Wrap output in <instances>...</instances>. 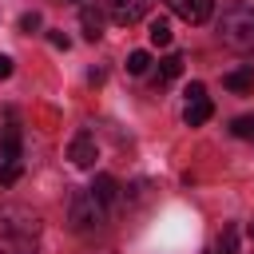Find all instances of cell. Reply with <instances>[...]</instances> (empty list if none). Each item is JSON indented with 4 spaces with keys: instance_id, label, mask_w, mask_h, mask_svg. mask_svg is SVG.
<instances>
[{
    "instance_id": "1",
    "label": "cell",
    "mask_w": 254,
    "mask_h": 254,
    "mask_svg": "<svg viewBox=\"0 0 254 254\" xmlns=\"http://www.w3.org/2000/svg\"><path fill=\"white\" fill-rule=\"evenodd\" d=\"M40 242V214L28 206H0V254H36Z\"/></svg>"
},
{
    "instance_id": "20",
    "label": "cell",
    "mask_w": 254,
    "mask_h": 254,
    "mask_svg": "<svg viewBox=\"0 0 254 254\" xmlns=\"http://www.w3.org/2000/svg\"><path fill=\"white\" fill-rule=\"evenodd\" d=\"M8 75H12V60H8V56H0V79H8Z\"/></svg>"
},
{
    "instance_id": "2",
    "label": "cell",
    "mask_w": 254,
    "mask_h": 254,
    "mask_svg": "<svg viewBox=\"0 0 254 254\" xmlns=\"http://www.w3.org/2000/svg\"><path fill=\"white\" fill-rule=\"evenodd\" d=\"M218 40L230 52H254V8L250 4H230L218 16Z\"/></svg>"
},
{
    "instance_id": "21",
    "label": "cell",
    "mask_w": 254,
    "mask_h": 254,
    "mask_svg": "<svg viewBox=\"0 0 254 254\" xmlns=\"http://www.w3.org/2000/svg\"><path fill=\"white\" fill-rule=\"evenodd\" d=\"M67 4H79V8H83V4H87V0H67Z\"/></svg>"
},
{
    "instance_id": "14",
    "label": "cell",
    "mask_w": 254,
    "mask_h": 254,
    "mask_svg": "<svg viewBox=\"0 0 254 254\" xmlns=\"http://www.w3.org/2000/svg\"><path fill=\"white\" fill-rule=\"evenodd\" d=\"M230 135H234V139H254V115H238V119L230 123Z\"/></svg>"
},
{
    "instance_id": "23",
    "label": "cell",
    "mask_w": 254,
    "mask_h": 254,
    "mask_svg": "<svg viewBox=\"0 0 254 254\" xmlns=\"http://www.w3.org/2000/svg\"><path fill=\"white\" fill-rule=\"evenodd\" d=\"M214 254H222V250H214Z\"/></svg>"
},
{
    "instance_id": "3",
    "label": "cell",
    "mask_w": 254,
    "mask_h": 254,
    "mask_svg": "<svg viewBox=\"0 0 254 254\" xmlns=\"http://www.w3.org/2000/svg\"><path fill=\"white\" fill-rule=\"evenodd\" d=\"M103 222H107V206L95 198V190L91 187L75 190L71 202H67V226L75 234H95V230H103Z\"/></svg>"
},
{
    "instance_id": "22",
    "label": "cell",
    "mask_w": 254,
    "mask_h": 254,
    "mask_svg": "<svg viewBox=\"0 0 254 254\" xmlns=\"http://www.w3.org/2000/svg\"><path fill=\"white\" fill-rule=\"evenodd\" d=\"M250 238H254V222H250Z\"/></svg>"
},
{
    "instance_id": "17",
    "label": "cell",
    "mask_w": 254,
    "mask_h": 254,
    "mask_svg": "<svg viewBox=\"0 0 254 254\" xmlns=\"http://www.w3.org/2000/svg\"><path fill=\"white\" fill-rule=\"evenodd\" d=\"M40 24H44V20H40V12H24V16H20V32H28V36H32Z\"/></svg>"
},
{
    "instance_id": "11",
    "label": "cell",
    "mask_w": 254,
    "mask_h": 254,
    "mask_svg": "<svg viewBox=\"0 0 254 254\" xmlns=\"http://www.w3.org/2000/svg\"><path fill=\"white\" fill-rule=\"evenodd\" d=\"M91 190H95V198H99L103 206H115V198H119V183H115L111 175H95Z\"/></svg>"
},
{
    "instance_id": "12",
    "label": "cell",
    "mask_w": 254,
    "mask_h": 254,
    "mask_svg": "<svg viewBox=\"0 0 254 254\" xmlns=\"http://www.w3.org/2000/svg\"><path fill=\"white\" fill-rule=\"evenodd\" d=\"M179 75H183V56H175V52H171V56H163V60H159V83L179 79Z\"/></svg>"
},
{
    "instance_id": "9",
    "label": "cell",
    "mask_w": 254,
    "mask_h": 254,
    "mask_svg": "<svg viewBox=\"0 0 254 254\" xmlns=\"http://www.w3.org/2000/svg\"><path fill=\"white\" fill-rule=\"evenodd\" d=\"M210 115H214V107H210V99H206V95H202V99H187V111H183L187 127H202Z\"/></svg>"
},
{
    "instance_id": "6",
    "label": "cell",
    "mask_w": 254,
    "mask_h": 254,
    "mask_svg": "<svg viewBox=\"0 0 254 254\" xmlns=\"http://www.w3.org/2000/svg\"><path fill=\"white\" fill-rule=\"evenodd\" d=\"M67 159H71L75 167H95V159H99V151H95V139H91L87 131H79V135L71 139V147H67Z\"/></svg>"
},
{
    "instance_id": "8",
    "label": "cell",
    "mask_w": 254,
    "mask_h": 254,
    "mask_svg": "<svg viewBox=\"0 0 254 254\" xmlns=\"http://www.w3.org/2000/svg\"><path fill=\"white\" fill-rule=\"evenodd\" d=\"M222 83H226L234 95H250V91H254V67H234V71L222 75Z\"/></svg>"
},
{
    "instance_id": "7",
    "label": "cell",
    "mask_w": 254,
    "mask_h": 254,
    "mask_svg": "<svg viewBox=\"0 0 254 254\" xmlns=\"http://www.w3.org/2000/svg\"><path fill=\"white\" fill-rule=\"evenodd\" d=\"M79 28H83V36L95 44V40L103 36V12H99L95 4H83V8H79Z\"/></svg>"
},
{
    "instance_id": "16",
    "label": "cell",
    "mask_w": 254,
    "mask_h": 254,
    "mask_svg": "<svg viewBox=\"0 0 254 254\" xmlns=\"http://www.w3.org/2000/svg\"><path fill=\"white\" fill-rule=\"evenodd\" d=\"M147 64H151V56H147V52H131V56H127V71H131V75H143V71H147Z\"/></svg>"
},
{
    "instance_id": "15",
    "label": "cell",
    "mask_w": 254,
    "mask_h": 254,
    "mask_svg": "<svg viewBox=\"0 0 254 254\" xmlns=\"http://www.w3.org/2000/svg\"><path fill=\"white\" fill-rule=\"evenodd\" d=\"M20 175H24V167H20V163H0V187L20 183Z\"/></svg>"
},
{
    "instance_id": "10",
    "label": "cell",
    "mask_w": 254,
    "mask_h": 254,
    "mask_svg": "<svg viewBox=\"0 0 254 254\" xmlns=\"http://www.w3.org/2000/svg\"><path fill=\"white\" fill-rule=\"evenodd\" d=\"M0 163H20V127H8L0 135Z\"/></svg>"
},
{
    "instance_id": "18",
    "label": "cell",
    "mask_w": 254,
    "mask_h": 254,
    "mask_svg": "<svg viewBox=\"0 0 254 254\" xmlns=\"http://www.w3.org/2000/svg\"><path fill=\"white\" fill-rule=\"evenodd\" d=\"M48 40H52V48H64V52L71 48V40H67L64 32H48Z\"/></svg>"
},
{
    "instance_id": "4",
    "label": "cell",
    "mask_w": 254,
    "mask_h": 254,
    "mask_svg": "<svg viewBox=\"0 0 254 254\" xmlns=\"http://www.w3.org/2000/svg\"><path fill=\"white\" fill-rule=\"evenodd\" d=\"M151 4L155 0H107V16H111V24L131 28V24H139L151 12Z\"/></svg>"
},
{
    "instance_id": "13",
    "label": "cell",
    "mask_w": 254,
    "mask_h": 254,
    "mask_svg": "<svg viewBox=\"0 0 254 254\" xmlns=\"http://www.w3.org/2000/svg\"><path fill=\"white\" fill-rule=\"evenodd\" d=\"M147 36H151V44H155V48H167V44H171V24H167L163 16H155V20H151V28H147Z\"/></svg>"
},
{
    "instance_id": "19",
    "label": "cell",
    "mask_w": 254,
    "mask_h": 254,
    "mask_svg": "<svg viewBox=\"0 0 254 254\" xmlns=\"http://www.w3.org/2000/svg\"><path fill=\"white\" fill-rule=\"evenodd\" d=\"M202 95H206L202 83H190V87H187V99H202Z\"/></svg>"
},
{
    "instance_id": "5",
    "label": "cell",
    "mask_w": 254,
    "mask_h": 254,
    "mask_svg": "<svg viewBox=\"0 0 254 254\" xmlns=\"http://www.w3.org/2000/svg\"><path fill=\"white\" fill-rule=\"evenodd\" d=\"M167 8H171L179 20H187V24H202V20H210L214 0H167Z\"/></svg>"
}]
</instances>
